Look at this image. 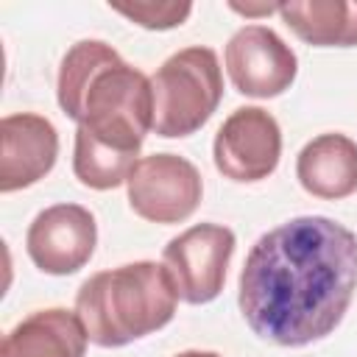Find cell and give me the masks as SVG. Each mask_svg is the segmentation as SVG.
I'll return each instance as SVG.
<instances>
[{
  "label": "cell",
  "mask_w": 357,
  "mask_h": 357,
  "mask_svg": "<svg viewBox=\"0 0 357 357\" xmlns=\"http://www.w3.org/2000/svg\"><path fill=\"white\" fill-rule=\"evenodd\" d=\"M357 290V234L324 215L265 231L240 271V312L276 346H307L343 321Z\"/></svg>",
  "instance_id": "cell-1"
},
{
  "label": "cell",
  "mask_w": 357,
  "mask_h": 357,
  "mask_svg": "<svg viewBox=\"0 0 357 357\" xmlns=\"http://www.w3.org/2000/svg\"><path fill=\"white\" fill-rule=\"evenodd\" d=\"M56 98L78 134L117 153L137 159L153 131L151 78L100 39H81L64 53Z\"/></svg>",
  "instance_id": "cell-2"
},
{
  "label": "cell",
  "mask_w": 357,
  "mask_h": 357,
  "mask_svg": "<svg viewBox=\"0 0 357 357\" xmlns=\"http://www.w3.org/2000/svg\"><path fill=\"white\" fill-rule=\"evenodd\" d=\"M178 293L170 271L139 259L92 273L75 296V312L95 346L117 349L167 326L176 315Z\"/></svg>",
  "instance_id": "cell-3"
},
{
  "label": "cell",
  "mask_w": 357,
  "mask_h": 357,
  "mask_svg": "<svg viewBox=\"0 0 357 357\" xmlns=\"http://www.w3.org/2000/svg\"><path fill=\"white\" fill-rule=\"evenodd\" d=\"M153 131L159 137L195 134L223 100V73L212 47H184L173 53L151 78Z\"/></svg>",
  "instance_id": "cell-4"
},
{
  "label": "cell",
  "mask_w": 357,
  "mask_h": 357,
  "mask_svg": "<svg viewBox=\"0 0 357 357\" xmlns=\"http://www.w3.org/2000/svg\"><path fill=\"white\" fill-rule=\"evenodd\" d=\"M128 206L151 223H181L187 220L204 195L198 167L178 153L142 156L126 181Z\"/></svg>",
  "instance_id": "cell-5"
},
{
  "label": "cell",
  "mask_w": 357,
  "mask_h": 357,
  "mask_svg": "<svg viewBox=\"0 0 357 357\" xmlns=\"http://www.w3.org/2000/svg\"><path fill=\"white\" fill-rule=\"evenodd\" d=\"M234 245V231L220 223H195L173 237L162 251V265L170 271L178 298L187 304L218 298Z\"/></svg>",
  "instance_id": "cell-6"
},
{
  "label": "cell",
  "mask_w": 357,
  "mask_h": 357,
  "mask_svg": "<svg viewBox=\"0 0 357 357\" xmlns=\"http://www.w3.org/2000/svg\"><path fill=\"white\" fill-rule=\"evenodd\" d=\"M282 156V131L271 112L259 106L234 109L215 134V167L240 184L268 178Z\"/></svg>",
  "instance_id": "cell-7"
},
{
  "label": "cell",
  "mask_w": 357,
  "mask_h": 357,
  "mask_svg": "<svg viewBox=\"0 0 357 357\" xmlns=\"http://www.w3.org/2000/svg\"><path fill=\"white\" fill-rule=\"evenodd\" d=\"M226 73L248 98H276L296 81L298 59L268 25H245L226 42Z\"/></svg>",
  "instance_id": "cell-8"
},
{
  "label": "cell",
  "mask_w": 357,
  "mask_h": 357,
  "mask_svg": "<svg viewBox=\"0 0 357 357\" xmlns=\"http://www.w3.org/2000/svg\"><path fill=\"white\" fill-rule=\"evenodd\" d=\"M98 223L81 204H53L42 209L25 234L31 262L50 276H67L81 271L95 254Z\"/></svg>",
  "instance_id": "cell-9"
},
{
  "label": "cell",
  "mask_w": 357,
  "mask_h": 357,
  "mask_svg": "<svg viewBox=\"0 0 357 357\" xmlns=\"http://www.w3.org/2000/svg\"><path fill=\"white\" fill-rule=\"evenodd\" d=\"M59 156L56 126L33 112L0 120V192H14L45 178Z\"/></svg>",
  "instance_id": "cell-10"
},
{
  "label": "cell",
  "mask_w": 357,
  "mask_h": 357,
  "mask_svg": "<svg viewBox=\"0 0 357 357\" xmlns=\"http://www.w3.org/2000/svg\"><path fill=\"white\" fill-rule=\"evenodd\" d=\"M298 184L324 201H340L357 192V142L346 134H321L310 139L296 159Z\"/></svg>",
  "instance_id": "cell-11"
},
{
  "label": "cell",
  "mask_w": 357,
  "mask_h": 357,
  "mask_svg": "<svg viewBox=\"0 0 357 357\" xmlns=\"http://www.w3.org/2000/svg\"><path fill=\"white\" fill-rule=\"evenodd\" d=\"M86 329L78 312L64 307L36 310L22 318L0 346V357H84Z\"/></svg>",
  "instance_id": "cell-12"
},
{
  "label": "cell",
  "mask_w": 357,
  "mask_h": 357,
  "mask_svg": "<svg viewBox=\"0 0 357 357\" xmlns=\"http://www.w3.org/2000/svg\"><path fill=\"white\" fill-rule=\"evenodd\" d=\"M287 28L315 47H354L357 45V3L346 0H307L279 3Z\"/></svg>",
  "instance_id": "cell-13"
},
{
  "label": "cell",
  "mask_w": 357,
  "mask_h": 357,
  "mask_svg": "<svg viewBox=\"0 0 357 357\" xmlns=\"http://www.w3.org/2000/svg\"><path fill=\"white\" fill-rule=\"evenodd\" d=\"M112 11L128 17L131 22L148 28V31H167L181 25L190 11L192 3H151V0H134V3H109Z\"/></svg>",
  "instance_id": "cell-14"
},
{
  "label": "cell",
  "mask_w": 357,
  "mask_h": 357,
  "mask_svg": "<svg viewBox=\"0 0 357 357\" xmlns=\"http://www.w3.org/2000/svg\"><path fill=\"white\" fill-rule=\"evenodd\" d=\"M231 8H234V11H240V14H245V17H257V14L279 11V6H237V3H231Z\"/></svg>",
  "instance_id": "cell-15"
},
{
  "label": "cell",
  "mask_w": 357,
  "mask_h": 357,
  "mask_svg": "<svg viewBox=\"0 0 357 357\" xmlns=\"http://www.w3.org/2000/svg\"><path fill=\"white\" fill-rule=\"evenodd\" d=\"M176 357H220L218 351H201V349H190V351H178Z\"/></svg>",
  "instance_id": "cell-16"
}]
</instances>
